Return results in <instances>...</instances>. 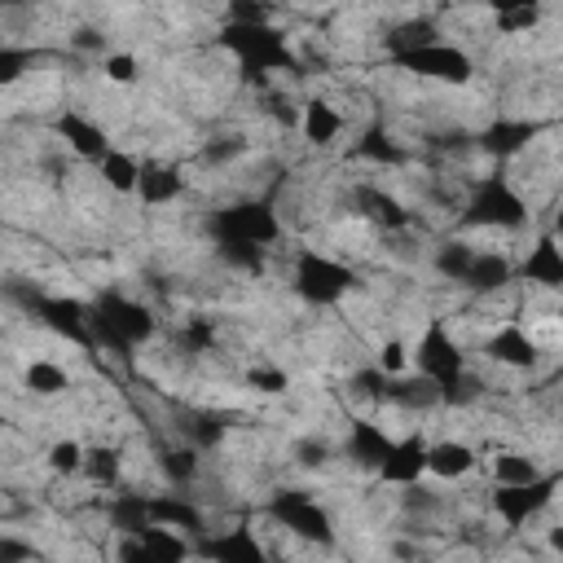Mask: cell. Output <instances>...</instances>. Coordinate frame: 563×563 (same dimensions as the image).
Masks as SVG:
<instances>
[{
  "instance_id": "cell-25",
  "label": "cell",
  "mask_w": 563,
  "mask_h": 563,
  "mask_svg": "<svg viewBox=\"0 0 563 563\" xmlns=\"http://www.w3.org/2000/svg\"><path fill=\"white\" fill-rule=\"evenodd\" d=\"M106 519H110V528H114L119 537L141 532V528L150 523V497H145V493H114V497L106 501Z\"/></svg>"
},
{
  "instance_id": "cell-44",
  "label": "cell",
  "mask_w": 563,
  "mask_h": 563,
  "mask_svg": "<svg viewBox=\"0 0 563 563\" xmlns=\"http://www.w3.org/2000/svg\"><path fill=\"white\" fill-rule=\"evenodd\" d=\"M295 457H299V466L317 471V466H325V462H330V440L308 435V440H299V444H295Z\"/></svg>"
},
{
  "instance_id": "cell-37",
  "label": "cell",
  "mask_w": 563,
  "mask_h": 563,
  "mask_svg": "<svg viewBox=\"0 0 563 563\" xmlns=\"http://www.w3.org/2000/svg\"><path fill=\"white\" fill-rule=\"evenodd\" d=\"M246 387H255L260 396H282L290 387V374L282 365H251L246 369Z\"/></svg>"
},
{
  "instance_id": "cell-19",
  "label": "cell",
  "mask_w": 563,
  "mask_h": 563,
  "mask_svg": "<svg viewBox=\"0 0 563 563\" xmlns=\"http://www.w3.org/2000/svg\"><path fill=\"white\" fill-rule=\"evenodd\" d=\"M510 277H515V268H510V260H506L501 251H475L457 286H466V290H475V295H493V290H501Z\"/></svg>"
},
{
  "instance_id": "cell-28",
  "label": "cell",
  "mask_w": 563,
  "mask_h": 563,
  "mask_svg": "<svg viewBox=\"0 0 563 563\" xmlns=\"http://www.w3.org/2000/svg\"><path fill=\"white\" fill-rule=\"evenodd\" d=\"M97 172H101V180L114 189V194H132L136 189V172H141V163L128 154V150H106V158L97 163Z\"/></svg>"
},
{
  "instance_id": "cell-13",
  "label": "cell",
  "mask_w": 563,
  "mask_h": 563,
  "mask_svg": "<svg viewBox=\"0 0 563 563\" xmlns=\"http://www.w3.org/2000/svg\"><path fill=\"white\" fill-rule=\"evenodd\" d=\"M53 132L70 145V154H79L84 163H101L106 158V150H110V136H106V128L97 123V119H88V114H79V110H62L57 119H53Z\"/></svg>"
},
{
  "instance_id": "cell-3",
  "label": "cell",
  "mask_w": 563,
  "mask_h": 563,
  "mask_svg": "<svg viewBox=\"0 0 563 563\" xmlns=\"http://www.w3.org/2000/svg\"><path fill=\"white\" fill-rule=\"evenodd\" d=\"M88 334L101 347H110L119 356H132V347H145L158 334V317L145 303H136L119 290H101L88 303Z\"/></svg>"
},
{
  "instance_id": "cell-1",
  "label": "cell",
  "mask_w": 563,
  "mask_h": 563,
  "mask_svg": "<svg viewBox=\"0 0 563 563\" xmlns=\"http://www.w3.org/2000/svg\"><path fill=\"white\" fill-rule=\"evenodd\" d=\"M216 44L238 62V75L255 88H268V79L282 70H299L290 40L273 22H224Z\"/></svg>"
},
{
  "instance_id": "cell-18",
  "label": "cell",
  "mask_w": 563,
  "mask_h": 563,
  "mask_svg": "<svg viewBox=\"0 0 563 563\" xmlns=\"http://www.w3.org/2000/svg\"><path fill=\"white\" fill-rule=\"evenodd\" d=\"M519 273H523L528 282L545 286V290H559V286H563V246H559V238H554V233L537 238Z\"/></svg>"
},
{
  "instance_id": "cell-31",
  "label": "cell",
  "mask_w": 563,
  "mask_h": 563,
  "mask_svg": "<svg viewBox=\"0 0 563 563\" xmlns=\"http://www.w3.org/2000/svg\"><path fill=\"white\" fill-rule=\"evenodd\" d=\"M431 40H440V26H435L431 18H409V22L391 26V35H387V57H391V53H405V48H418V44H431Z\"/></svg>"
},
{
  "instance_id": "cell-5",
  "label": "cell",
  "mask_w": 563,
  "mask_h": 563,
  "mask_svg": "<svg viewBox=\"0 0 563 563\" xmlns=\"http://www.w3.org/2000/svg\"><path fill=\"white\" fill-rule=\"evenodd\" d=\"M211 242H251V246H273L282 238V220L273 198H238L207 220Z\"/></svg>"
},
{
  "instance_id": "cell-49",
  "label": "cell",
  "mask_w": 563,
  "mask_h": 563,
  "mask_svg": "<svg viewBox=\"0 0 563 563\" xmlns=\"http://www.w3.org/2000/svg\"><path fill=\"white\" fill-rule=\"evenodd\" d=\"M493 13H510V9H528V4H541V0H484Z\"/></svg>"
},
{
  "instance_id": "cell-7",
  "label": "cell",
  "mask_w": 563,
  "mask_h": 563,
  "mask_svg": "<svg viewBox=\"0 0 563 563\" xmlns=\"http://www.w3.org/2000/svg\"><path fill=\"white\" fill-rule=\"evenodd\" d=\"M559 471H537L528 479H497L493 488V515L506 523V528H528L559 493Z\"/></svg>"
},
{
  "instance_id": "cell-21",
  "label": "cell",
  "mask_w": 563,
  "mask_h": 563,
  "mask_svg": "<svg viewBox=\"0 0 563 563\" xmlns=\"http://www.w3.org/2000/svg\"><path fill=\"white\" fill-rule=\"evenodd\" d=\"M387 444H391V435H387L374 418H352V422H347V457H352L356 466L374 471V466L383 462Z\"/></svg>"
},
{
  "instance_id": "cell-47",
  "label": "cell",
  "mask_w": 563,
  "mask_h": 563,
  "mask_svg": "<svg viewBox=\"0 0 563 563\" xmlns=\"http://www.w3.org/2000/svg\"><path fill=\"white\" fill-rule=\"evenodd\" d=\"M229 22H268V9L255 0H229Z\"/></svg>"
},
{
  "instance_id": "cell-27",
  "label": "cell",
  "mask_w": 563,
  "mask_h": 563,
  "mask_svg": "<svg viewBox=\"0 0 563 563\" xmlns=\"http://www.w3.org/2000/svg\"><path fill=\"white\" fill-rule=\"evenodd\" d=\"M79 475H84L88 484H97V488H114L119 475H123V457H119V449H110V444L84 449V466H79Z\"/></svg>"
},
{
  "instance_id": "cell-42",
  "label": "cell",
  "mask_w": 563,
  "mask_h": 563,
  "mask_svg": "<svg viewBox=\"0 0 563 563\" xmlns=\"http://www.w3.org/2000/svg\"><path fill=\"white\" fill-rule=\"evenodd\" d=\"M383 374H405L409 369V347L400 339H383L378 343V361H374Z\"/></svg>"
},
{
  "instance_id": "cell-29",
  "label": "cell",
  "mask_w": 563,
  "mask_h": 563,
  "mask_svg": "<svg viewBox=\"0 0 563 563\" xmlns=\"http://www.w3.org/2000/svg\"><path fill=\"white\" fill-rule=\"evenodd\" d=\"M356 158H369V163H378V167H396V163H405V150L387 136V128H365L361 132V141H356Z\"/></svg>"
},
{
  "instance_id": "cell-50",
  "label": "cell",
  "mask_w": 563,
  "mask_h": 563,
  "mask_svg": "<svg viewBox=\"0 0 563 563\" xmlns=\"http://www.w3.org/2000/svg\"><path fill=\"white\" fill-rule=\"evenodd\" d=\"M0 44H4V40H0Z\"/></svg>"
},
{
  "instance_id": "cell-38",
  "label": "cell",
  "mask_w": 563,
  "mask_h": 563,
  "mask_svg": "<svg viewBox=\"0 0 563 563\" xmlns=\"http://www.w3.org/2000/svg\"><path fill=\"white\" fill-rule=\"evenodd\" d=\"M497 18V31L501 35H528L541 26V4H528V9H510V13H493Z\"/></svg>"
},
{
  "instance_id": "cell-32",
  "label": "cell",
  "mask_w": 563,
  "mask_h": 563,
  "mask_svg": "<svg viewBox=\"0 0 563 563\" xmlns=\"http://www.w3.org/2000/svg\"><path fill=\"white\" fill-rule=\"evenodd\" d=\"M264 251L268 246H251V242H216V255L229 264V268H238V273H264Z\"/></svg>"
},
{
  "instance_id": "cell-20",
  "label": "cell",
  "mask_w": 563,
  "mask_h": 563,
  "mask_svg": "<svg viewBox=\"0 0 563 563\" xmlns=\"http://www.w3.org/2000/svg\"><path fill=\"white\" fill-rule=\"evenodd\" d=\"M295 128L303 132L308 145H334L339 132H343V114H339L325 97H312V101L299 106V123H295Z\"/></svg>"
},
{
  "instance_id": "cell-15",
  "label": "cell",
  "mask_w": 563,
  "mask_h": 563,
  "mask_svg": "<svg viewBox=\"0 0 563 563\" xmlns=\"http://www.w3.org/2000/svg\"><path fill=\"white\" fill-rule=\"evenodd\" d=\"M352 202H356V216H361V220H369L374 229H387V233L409 229V220H413L400 198H391L387 189H374V185H361V189L352 194Z\"/></svg>"
},
{
  "instance_id": "cell-40",
  "label": "cell",
  "mask_w": 563,
  "mask_h": 563,
  "mask_svg": "<svg viewBox=\"0 0 563 563\" xmlns=\"http://www.w3.org/2000/svg\"><path fill=\"white\" fill-rule=\"evenodd\" d=\"M106 79L128 88V84H136V79H141V62H136L132 53H110V57H106Z\"/></svg>"
},
{
  "instance_id": "cell-30",
  "label": "cell",
  "mask_w": 563,
  "mask_h": 563,
  "mask_svg": "<svg viewBox=\"0 0 563 563\" xmlns=\"http://www.w3.org/2000/svg\"><path fill=\"white\" fill-rule=\"evenodd\" d=\"M22 387H26L31 396H62L70 383H66V369H62V365H53V361H31V365L22 369Z\"/></svg>"
},
{
  "instance_id": "cell-16",
  "label": "cell",
  "mask_w": 563,
  "mask_h": 563,
  "mask_svg": "<svg viewBox=\"0 0 563 563\" xmlns=\"http://www.w3.org/2000/svg\"><path fill=\"white\" fill-rule=\"evenodd\" d=\"M484 347H488V356H493L497 365H506V369H532V365H537V339H532L523 325H515V321L497 325Z\"/></svg>"
},
{
  "instance_id": "cell-46",
  "label": "cell",
  "mask_w": 563,
  "mask_h": 563,
  "mask_svg": "<svg viewBox=\"0 0 563 563\" xmlns=\"http://www.w3.org/2000/svg\"><path fill=\"white\" fill-rule=\"evenodd\" d=\"M26 559H40V550L31 541H18V537H0V563H26Z\"/></svg>"
},
{
  "instance_id": "cell-10",
  "label": "cell",
  "mask_w": 563,
  "mask_h": 563,
  "mask_svg": "<svg viewBox=\"0 0 563 563\" xmlns=\"http://www.w3.org/2000/svg\"><path fill=\"white\" fill-rule=\"evenodd\" d=\"M31 317H35L40 325H48L57 339H70V343H79V347H88V343H92V334H88V303H84V299L40 290V299H35Z\"/></svg>"
},
{
  "instance_id": "cell-17",
  "label": "cell",
  "mask_w": 563,
  "mask_h": 563,
  "mask_svg": "<svg viewBox=\"0 0 563 563\" xmlns=\"http://www.w3.org/2000/svg\"><path fill=\"white\" fill-rule=\"evenodd\" d=\"M202 559H216V563H264V545L255 541L251 528H229L211 541L198 545Z\"/></svg>"
},
{
  "instance_id": "cell-22",
  "label": "cell",
  "mask_w": 563,
  "mask_h": 563,
  "mask_svg": "<svg viewBox=\"0 0 563 563\" xmlns=\"http://www.w3.org/2000/svg\"><path fill=\"white\" fill-rule=\"evenodd\" d=\"M471 471H475V449L466 440H435V444H427V475L462 479Z\"/></svg>"
},
{
  "instance_id": "cell-8",
  "label": "cell",
  "mask_w": 563,
  "mask_h": 563,
  "mask_svg": "<svg viewBox=\"0 0 563 563\" xmlns=\"http://www.w3.org/2000/svg\"><path fill=\"white\" fill-rule=\"evenodd\" d=\"M391 62L418 79H435V84H471L475 75V62L466 48L457 44H444V40H431V44H418V48H405V53H391Z\"/></svg>"
},
{
  "instance_id": "cell-35",
  "label": "cell",
  "mask_w": 563,
  "mask_h": 563,
  "mask_svg": "<svg viewBox=\"0 0 563 563\" xmlns=\"http://www.w3.org/2000/svg\"><path fill=\"white\" fill-rule=\"evenodd\" d=\"M44 462H48L53 475H79V466H84V444H79V440H53Z\"/></svg>"
},
{
  "instance_id": "cell-48",
  "label": "cell",
  "mask_w": 563,
  "mask_h": 563,
  "mask_svg": "<svg viewBox=\"0 0 563 563\" xmlns=\"http://www.w3.org/2000/svg\"><path fill=\"white\" fill-rule=\"evenodd\" d=\"M194 440L207 449V444H220L224 440V422H216V418H198L194 422Z\"/></svg>"
},
{
  "instance_id": "cell-41",
  "label": "cell",
  "mask_w": 563,
  "mask_h": 563,
  "mask_svg": "<svg viewBox=\"0 0 563 563\" xmlns=\"http://www.w3.org/2000/svg\"><path fill=\"white\" fill-rule=\"evenodd\" d=\"M242 150H246V141H242V136H216V141H207V145H202V163L220 167V163H233Z\"/></svg>"
},
{
  "instance_id": "cell-9",
  "label": "cell",
  "mask_w": 563,
  "mask_h": 563,
  "mask_svg": "<svg viewBox=\"0 0 563 563\" xmlns=\"http://www.w3.org/2000/svg\"><path fill=\"white\" fill-rule=\"evenodd\" d=\"M268 515H273L286 532H295L299 541H312V545H330V541H334L330 510H325L317 497H308L303 488H282V493H273V497H268Z\"/></svg>"
},
{
  "instance_id": "cell-39",
  "label": "cell",
  "mask_w": 563,
  "mask_h": 563,
  "mask_svg": "<svg viewBox=\"0 0 563 563\" xmlns=\"http://www.w3.org/2000/svg\"><path fill=\"white\" fill-rule=\"evenodd\" d=\"M180 343H185L189 352H211V347H216V325H211V317H189L185 330H180Z\"/></svg>"
},
{
  "instance_id": "cell-6",
  "label": "cell",
  "mask_w": 563,
  "mask_h": 563,
  "mask_svg": "<svg viewBox=\"0 0 563 563\" xmlns=\"http://www.w3.org/2000/svg\"><path fill=\"white\" fill-rule=\"evenodd\" d=\"M290 286L303 303L312 308H334L347 290H356V273L347 264H339L334 255H321L312 246H303L295 255V268H290Z\"/></svg>"
},
{
  "instance_id": "cell-36",
  "label": "cell",
  "mask_w": 563,
  "mask_h": 563,
  "mask_svg": "<svg viewBox=\"0 0 563 563\" xmlns=\"http://www.w3.org/2000/svg\"><path fill=\"white\" fill-rule=\"evenodd\" d=\"M471 255H475V246H466V242H444V246L435 251V268H440V277L462 282V273H466Z\"/></svg>"
},
{
  "instance_id": "cell-34",
  "label": "cell",
  "mask_w": 563,
  "mask_h": 563,
  "mask_svg": "<svg viewBox=\"0 0 563 563\" xmlns=\"http://www.w3.org/2000/svg\"><path fill=\"white\" fill-rule=\"evenodd\" d=\"M158 466L172 484H189L198 475V449H163L158 453Z\"/></svg>"
},
{
  "instance_id": "cell-45",
  "label": "cell",
  "mask_w": 563,
  "mask_h": 563,
  "mask_svg": "<svg viewBox=\"0 0 563 563\" xmlns=\"http://www.w3.org/2000/svg\"><path fill=\"white\" fill-rule=\"evenodd\" d=\"M493 475H497V479H528V475H537V462L523 457V453H501Z\"/></svg>"
},
{
  "instance_id": "cell-14",
  "label": "cell",
  "mask_w": 563,
  "mask_h": 563,
  "mask_svg": "<svg viewBox=\"0 0 563 563\" xmlns=\"http://www.w3.org/2000/svg\"><path fill=\"white\" fill-rule=\"evenodd\" d=\"M145 207H167L185 194V172L176 163H158V158H145L141 172H136V189H132Z\"/></svg>"
},
{
  "instance_id": "cell-12",
  "label": "cell",
  "mask_w": 563,
  "mask_h": 563,
  "mask_svg": "<svg viewBox=\"0 0 563 563\" xmlns=\"http://www.w3.org/2000/svg\"><path fill=\"white\" fill-rule=\"evenodd\" d=\"M541 132H545V123H541V119H493V123L475 136V145H479L488 158L506 163V158L523 154V150H528V141H537Z\"/></svg>"
},
{
  "instance_id": "cell-11",
  "label": "cell",
  "mask_w": 563,
  "mask_h": 563,
  "mask_svg": "<svg viewBox=\"0 0 563 563\" xmlns=\"http://www.w3.org/2000/svg\"><path fill=\"white\" fill-rule=\"evenodd\" d=\"M427 435H400L387 444L383 462L374 466L383 484H396V488H413L422 475H427Z\"/></svg>"
},
{
  "instance_id": "cell-4",
  "label": "cell",
  "mask_w": 563,
  "mask_h": 563,
  "mask_svg": "<svg viewBox=\"0 0 563 563\" xmlns=\"http://www.w3.org/2000/svg\"><path fill=\"white\" fill-rule=\"evenodd\" d=\"M523 220H528V202L506 176H484V180L471 185L466 207H462L466 229H506V233H515V229H523Z\"/></svg>"
},
{
  "instance_id": "cell-23",
  "label": "cell",
  "mask_w": 563,
  "mask_h": 563,
  "mask_svg": "<svg viewBox=\"0 0 563 563\" xmlns=\"http://www.w3.org/2000/svg\"><path fill=\"white\" fill-rule=\"evenodd\" d=\"M150 523H167L189 537V532H202V510L185 493H158L150 497Z\"/></svg>"
},
{
  "instance_id": "cell-2",
  "label": "cell",
  "mask_w": 563,
  "mask_h": 563,
  "mask_svg": "<svg viewBox=\"0 0 563 563\" xmlns=\"http://www.w3.org/2000/svg\"><path fill=\"white\" fill-rule=\"evenodd\" d=\"M409 361H413V369H418L422 378H431V383L440 387V405H466V400L479 396V383L466 374V352H462V343L449 334L444 317H431V321L422 325V334H418Z\"/></svg>"
},
{
  "instance_id": "cell-33",
  "label": "cell",
  "mask_w": 563,
  "mask_h": 563,
  "mask_svg": "<svg viewBox=\"0 0 563 563\" xmlns=\"http://www.w3.org/2000/svg\"><path fill=\"white\" fill-rule=\"evenodd\" d=\"M40 53L35 48H26V44H0V88H9V84H18L26 70H31V62H35Z\"/></svg>"
},
{
  "instance_id": "cell-26",
  "label": "cell",
  "mask_w": 563,
  "mask_h": 563,
  "mask_svg": "<svg viewBox=\"0 0 563 563\" xmlns=\"http://www.w3.org/2000/svg\"><path fill=\"white\" fill-rule=\"evenodd\" d=\"M387 400L391 405H409V409H431L440 405V387L431 378H405V374H391L387 378Z\"/></svg>"
},
{
  "instance_id": "cell-43",
  "label": "cell",
  "mask_w": 563,
  "mask_h": 563,
  "mask_svg": "<svg viewBox=\"0 0 563 563\" xmlns=\"http://www.w3.org/2000/svg\"><path fill=\"white\" fill-rule=\"evenodd\" d=\"M387 378H391V374H383L378 365H369V369H361V374L352 378V387H356V396H369V400H387Z\"/></svg>"
},
{
  "instance_id": "cell-24",
  "label": "cell",
  "mask_w": 563,
  "mask_h": 563,
  "mask_svg": "<svg viewBox=\"0 0 563 563\" xmlns=\"http://www.w3.org/2000/svg\"><path fill=\"white\" fill-rule=\"evenodd\" d=\"M136 541H141L145 559H154V563H180V559L194 554V545L185 541V532L180 528H167V523H145L136 532Z\"/></svg>"
}]
</instances>
